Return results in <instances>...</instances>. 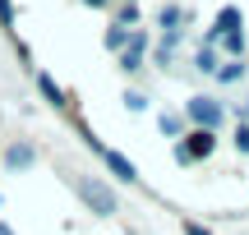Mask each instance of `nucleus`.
<instances>
[{
    "label": "nucleus",
    "instance_id": "nucleus-1",
    "mask_svg": "<svg viewBox=\"0 0 249 235\" xmlns=\"http://www.w3.org/2000/svg\"><path fill=\"white\" fill-rule=\"evenodd\" d=\"M185 111H189V120H194L198 129H217V125H222V106H217L213 97H194Z\"/></svg>",
    "mask_w": 249,
    "mask_h": 235
},
{
    "label": "nucleus",
    "instance_id": "nucleus-2",
    "mask_svg": "<svg viewBox=\"0 0 249 235\" xmlns=\"http://www.w3.org/2000/svg\"><path fill=\"white\" fill-rule=\"evenodd\" d=\"M83 199H88V208H97V217H111L116 212V194L102 180H83Z\"/></svg>",
    "mask_w": 249,
    "mask_h": 235
},
{
    "label": "nucleus",
    "instance_id": "nucleus-3",
    "mask_svg": "<svg viewBox=\"0 0 249 235\" xmlns=\"http://www.w3.org/2000/svg\"><path fill=\"white\" fill-rule=\"evenodd\" d=\"M213 148H217V134L213 129H194V134H189V143L180 148V162H194V157H213Z\"/></svg>",
    "mask_w": 249,
    "mask_h": 235
},
{
    "label": "nucleus",
    "instance_id": "nucleus-4",
    "mask_svg": "<svg viewBox=\"0 0 249 235\" xmlns=\"http://www.w3.org/2000/svg\"><path fill=\"white\" fill-rule=\"evenodd\" d=\"M143 46H148V37L129 33V42L120 46V65H124V69H139V65H143Z\"/></svg>",
    "mask_w": 249,
    "mask_h": 235
},
{
    "label": "nucleus",
    "instance_id": "nucleus-5",
    "mask_svg": "<svg viewBox=\"0 0 249 235\" xmlns=\"http://www.w3.org/2000/svg\"><path fill=\"white\" fill-rule=\"evenodd\" d=\"M102 162H107L120 180H139V166H134L129 157H120V152H111V148H102Z\"/></svg>",
    "mask_w": 249,
    "mask_h": 235
},
{
    "label": "nucleus",
    "instance_id": "nucleus-6",
    "mask_svg": "<svg viewBox=\"0 0 249 235\" xmlns=\"http://www.w3.org/2000/svg\"><path fill=\"white\" fill-rule=\"evenodd\" d=\"M5 162L14 166V171H18V166H33V148H28V143H14V148L5 152Z\"/></svg>",
    "mask_w": 249,
    "mask_h": 235
},
{
    "label": "nucleus",
    "instance_id": "nucleus-7",
    "mask_svg": "<svg viewBox=\"0 0 249 235\" xmlns=\"http://www.w3.org/2000/svg\"><path fill=\"white\" fill-rule=\"evenodd\" d=\"M240 74H245V65H240V60H231V65H222V69H217V79H222V83H235Z\"/></svg>",
    "mask_w": 249,
    "mask_h": 235
},
{
    "label": "nucleus",
    "instance_id": "nucleus-8",
    "mask_svg": "<svg viewBox=\"0 0 249 235\" xmlns=\"http://www.w3.org/2000/svg\"><path fill=\"white\" fill-rule=\"evenodd\" d=\"M37 83H42V92H46V97L55 101V106H60V101H65V92L55 88V79H51V74H42V79H37Z\"/></svg>",
    "mask_w": 249,
    "mask_h": 235
},
{
    "label": "nucleus",
    "instance_id": "nucleus-9",
    "mask_svg": "<svg viewBox=\"0 0 249 235\" xmlns=\"http://www.w3.org/2000/svg\"><path fill=\"white\" fill-rule=\"evenodd\" d=\"M157 125H161V134H166V138H180V129H185V125H180V116H161Z\"/></svg>",
    "mask_w": 249,
    "mask_h": 235
},
{
    "label": "nucleus",
    "instance_id": "nucleus-10",
    "mask_svg": "<svg viewBox=\"0 0 249 235\" xmlns=\"http://www.w3.org/2000/svg\"><path fill=\"white\" fill-rule=\"evenodd\" d=\"M222 42H226V51H231V55H245V33H226Z\"/></svg>",
    "mask_w": 249,
    "mask_h": 235
},
{
    "label": "nucleus",
    "instance_id": "nucleus-11",
    "mask_svg": "<svg viewBox=\"0 0 249 235\" xmlns=\"http://www.w3.org/2000/svg\"><path fill=\"white\" fill-rule=\"evenodd\" d=\"M180 18H185V14H180L176 5H166V9H161V28H171V33H176V23H180Z\"/></svg>",
    "mask_w": 249,
    "mask_h": 235
},
{
    "label": "nucleus",
    "instance_id": "nucleus-12",
    "mask_svg": "<svg viewBox=\"0 0 249 235\" xmlns=\"http://www.w3.org/2000/svg\"><path fill=\"white\" fill-rule=\"evenodd\" d=\"M198 69H203V74H217V55L208 51V46H203V51H198Z\"/></svg>",
    "mask_w": 249,
    "mask_h": 235
},
{
    "label": "nucleus",
    "instance_id": "nucleus-13",
    "mask_svg": "<svg viewBox=\"0 0 249 235\" xmlns=\"http://www.w3.org/2000/svg\"><path fill=\"white\" fill-rule=\"evenodd\" d=\"M235 148H240V152L249 157V125H245V120L235 125Z\"/></svg>",
    "mask_w": 249,
    "mask_h": 235
},
{
    "label": "nucleus",
    "instance_id": "nucleus-14",
    "mask_svg": "<svg viewBox=\"0 0 249 235\" xmlns=\"http://www.w3.org/2000/svg\"><path fill=\"white\" fill-rule=\"evenodd\" d=\"M124 106H129V111H148V97H143V92H129V97H124Z\"/></svg>",
    "mask_w": 249,
    "mask_h": 235
},
{
    "label": "nucleus",
    "instance_id": "nucleus-15",
    "mask_svg": "<svg viewBox=\"0 0 249 235\" xmlns=\"http://www.w3.org/2000/svg\"><path fill=\"white\" fill-rule=\"evenodd\" d=\"M107 46H111V51H120V46H124V28H111V33H107Z\"/></svg>",
    "mask_w": 249,
    "mask_h": 235
},
{
    "label": "nucleus",
    "instance_id": "nucleus-16",
    "mask_svg": "<svg viewBox=\"0 0 249 235\" xmlns=\"http://www.w3.org/2000/svg\"><path fill=\"white\" fill-rule=\"evenodd\" d=\"M189 235H213V231H208V226H198V221H189V226H185Z\"/></svg>",
    "mask_w": 249,
    "mask_h": 235
},
{
    "label": "nucleus",
    "instance_id": "nucleus-17",
    "mask_svg": "<svg viewBox=\"0 0 249 235\" xmlns=\"http://www.w3.org/2000/svg\"><path fill=\"white\" fill-rule=\"evenodd\" d=\"M83 5H107V0H83Z\"/></svg>",
    "mask_w": 249,
    "mask_h": 235
},
{
    "label": "nucleus",
    "instance_id": "nucleus-18",
    "mask_svg": "<svg viewBox=\"0 0 249 235\" xmlns=\"http://www.w3.org/2000/svg\"><path fill=\"white\" fill-rule=\"evenodd\" d=\"M0 235H9V231H5V226H0Z\"/></svg>",
    "mask_w": 249,
    "mask_h": 235
}]
</instances>
